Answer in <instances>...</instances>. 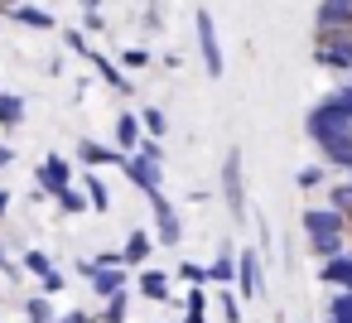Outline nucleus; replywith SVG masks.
Wrapping results in <instances>:
<instances>
[{
  "label": "nucleus",
  "instance_id": "16",
  "mask_svg": "<svg viewBox=\"0 0 352 323\" xmlns=\"http://www.w3.org/2000/svg\"><path fill=\"white\" fill-rule=\"evenodd\" d=\"M87 63L97 68V78H102L111 92L131 97V73H121V63H116V58H107V54H97V49H92V54H87Z\"/></svg>",
  "mask_w": 352,
  "mask_h": 323
},
{
  "label": "nucleus",
  "instance_id": "18",
  "mask_svg": "<svg viewBox=\"0 0 352 323\" xmlns=\"http://www.w3.org/2000/svg\"><path fill=\"white\" fill-rule=\"evenodd\" d=\"M333 179H338V174H333L328 164H318V159H314V164H304V169L294 174V188H299V193H309V198H323V188H328Z\"/></svg>",
  "mask_w": 352,
  "mask_h": 323
},
{
  "label": "nucleus",
  "instance_id": "23",
  "mask_svg": "<svg viewBox=\"0 0 352 323\" xmlns=\"http://www.w3.org/2000/svg\"><path fill=\"white\" fill-rule=\"evenodd\" d=\"M131 304H135V289H126V294H116V299H107L92 318L97 323H131Z\"/></svg>",
  "mask_w": 352,
  "mask_h": 323
},
{
  "label": "nucleus",
  "instance_id": "7",
  "mask_svg": "<svg viewBox=\"0 0 352 323\" xmlns=\"http://www.w3.org/2000/svg\"><path fill=\"white\" fill-rule=\"evenodd\" d=\"M121 174L131 179V188H140L145 198H155V193H164V164L160 159H150V155H126L121 159Z\"/></svg>",
  "mask_w": 352,
  "mask_h": 323
},
{
  "label": "nucleus",
  "instance_id": "6",
  "mask_svg": "<svg viewBox=\"0 0 352 323\" xmlns=\"http://www.w3.org/2000/svg\"><path fill=\"white\" fill-rule=\"evenodd\" d=\"M193 34H198V54H203L208 78H222V73H227V58H222V39H217V20H212L208 10L193 15Z\"/></svg>",
  "mask_w": 352,
  "mask_h": 323
},
{
  "label": "nucleus",
  "instance_id": "24",
  "mask_svg": "<svg viewBox=\"0 0 352 323\" xmlns=\"http://www.w3.org/2000/svg\"><path fill=\"white\" fill-rule=\"evenodd\" d=\"M20 126H25V97L0 92V131H20Z\"/></svg>",
  "mask_w": 352,
  "mask_h": 323
},
{
  "label": "nucleus",
  "instance_id": "30",
  "mask_svg": "<svg viewBox=\"0 0 352 323\" xmlns=\"http://www.w3.org/2000/svg\"><path fill=\"white\" fill-rule=\"evenodd\" d=\"M116 63H121V73H140V68H150L155 58H150V49H140V44H135V49H126Z\"/></svg>",
  "mask_w": 352,
  "mask_h": 323
},
{
  "label": "nucleus",
  "instance_id": "22",
  "mask_svg": "<svg viewBox=\"0 0 352 323\" xmlns=\"http://www.w3.org/2000/svg\"><path fill=\"white\" fill-rule=\"evenodd\" d=\"M20 309H25V323H54V318H58L54 299H49V294H39V289H34V294H25V299H20Z\"/></svg>",
  "mask_w": 352,
  "mask_h": 323
},
{
  "label": "nucleus",
  "instance_id": "36",
  "mask_svg": "<svg viewBox=\"0 0 352 323\" xmlns=\"http://www.w3.org/2000/svg\"><path fill=\"white\" fill-rule=\"evenodd\" d=\"M15 164V145H0V169H10Z\"/></svg>",
  "mask_w": 352,
  "mask_h": 323
},
{
  "label": "nucleus",
  "instance_id": "29",
  "mask_svg": "<svg viewBox=\"0 0 352 323\" xmlns=\"http://www.w3.org/2000/svg\"><path fill=\"white\" fill-rule=\"evenodd\" d=\"M140 126H145L150 140H164V135H169V116H164L160 107H145V111H140Z\"/></svg>",
  "mask_w": 352,
  "mask_h": 323
},
{
  "label": "nucleus",
  "instance_id": "33",
  "mask_svg": "<svg viewBox=\"0 0 352 323\" xmlns=\"http://www.w3.org/2000/svg\"><path fill=\"white\" fill-rule=\"evenodd\" d=\"M107 25H111V20H107L102 10H87V15H82V34H102Z\"/></svg>",
  "mask_w": 352,
  "mask_h": 323
},
{
  "label": "nucleus",
  "instance_id": "40",
  "mask_svg": "<svg viewBox=\"0 0 352 323\" xmlns=\"http://www.w3.org/2000/svg\"><path fill=\"white\" fill-rule=\"evenodd\" d=\"M164 323H179V318H164Z\"/></svg>",
  "mask_w": 352,
  "mask_h": 323
},
{
  "label": "nucleus",
  "instance_id": "25",
  "mask_svg": "<svg viewBox=\"0 0 352 323\" xmlns=\"http://www.w3.org/2000/svg\"><path fill=\"white\" fill-rule=\"evenodd\" d=\"M20 270H25L30 280H44V275H49V270H58V265H54V256H49V251L25 246V251H20Z\"/></svg>",
  "mask_w": 352,
  "mask_h": 323
},
{
  "label": "nucleus",
  "instance_id": "3",
  "mask_svg": "<svg viewBox=\"0 0 352 323\" xmlns=\"http://www.w3.org/2000/svg\"><path fill=\"white\" fill-rule=\"evenodd\" d=\"M150 236L160 251H179L184 246V212L174 208L169 193H155L150 198Z\"/></svg>",
  "mask_w": 352,
  "mask_h": 323
},
{
  "label": "nucleus",
  "instance_id": "39",
  "mask_svg": "<svg viewBox=\"0 0 352 323\" xmlns=\"http://www.w3.org/2000/svg\"><path fill=\"white\" fill-rule=\"evenodd\" d=\"M15 5H20V0H0V10H15Z\"/></svg>",
  "mask_w": 352,
  "mask_h": 323
},
{
  "label": "nucleus",
  "instance_id": "8",
  "mask_svg": "<svg viewBox=\"0 0 352 323\" xmlns=\"http://www.w3.org/2000/svg\"><path fill=\"white\" fill-rule=\"evenodd\" d=\"M73 183H78L73 159H63V155H44V159H39V169H34V188H39L44 198H54V193H63V188H73Z\"/></svg>",
  "mask_w": 352,
  "mask_h": 323
},
{
  "label": "nucleus",
  "instance_id": "20",
  "mask_svg": "<svg viewBox=\"0 0 352 323\" xmlns=\"http://www.w3.org/2000/svg\"><path fill=\"white\" fill-rule=\"evenodd\" d=\"M10 20H15V25H25V30H39V34H49V30H58V20H54L49 10H39V5H30V0H20V5L10 10Z\"/></svg>",
  "mask_w": 352,
  "mask_h": 323
},
{
  "label": "nucleus",
  "instance_id": "14",
  "mask_svg": "<svg viewBox=\"0 0 352 323\" xmlns=\"http://www.w3.org/2000/svg\"><path fill=\"white\" fill-rule=\"evenodd\" d=\"M87 289H92V299H97V304H107V299H116V294H126V289H131V270H126V265H111V270H92Z\"/></svg>",
  "mask_w": 352,
  "mask_h": 323
},
{
  "label": "nucleus",
  "instance_id": "19",
  "mask_svg": "<svg viewBox=\"0 0 352 323\" xmlns=\"http://www.w3.org/2000/svg\"><path fill=\"white\" fill-rule=\"evenodd\" d=\"M208 280H212V289H222V285L236 280V246H232V241H222L217 256L208 260Z\"/></svg>",
  "mask_w": 352,
  "mask_h": 323
},
{
  "label": "nucleus",
  "instance_id": "9",
  "mask_svg": "<svg viewBox=\"0 0 352 323\" xmlns=\"http://www.w3.org/2000/svg\"><path fill=\"white\" fill-rule=\"evenodd\" d=\"M314 63L328 68V73H338V78H347V73H352V34H328V39H318V44H314Z\"/></svg>",
  "mask_w": 352,
  "mask_h": 323
},
{
  "label": "nucleus",
  "instance_id": "26",
  "mask_svg": "<svg viewBox=\"0 0 352 323\" xmlns=\"http://www.w3.org/2000/svg\"><path fill=\"white\" fill-rule=\"evenodd\" d=\"M323 203H328V208H338V212L352 222V179H342V174H338V179L323 188Z\"/></svg>",
  "mask_w": 352,
  "mask_h": 323
},
{
  "label": "nucleus",
  "instance_id": "41",
  "mask_svg": "<svg viewBox=\"0 0 352 323\" xmlns=\"http://www.w3.org/2000/svg\"><path fill=\"white\" fill-rule=\"evenodd\" d=\"M342 179H352V169H347V174H342Z\"/></svg>",
  "mask_w": 352,
  "mask_h": 323
},
{
  "label": "nucleus",
  "instance_id": "34",
  "mask_svg": "<svg viewBox=\"0 0 352 323\" xmlns=\"http://www.w3.org/2000/svg\"><path fill=\"white\" fill-rule=\"evenodd\" d=\"M92 265H97V270H111V265H121V251H116V246H107V251H97V256H92Z\"/></svg>",
  "mask_w": 352,
  "mask_h": 323
},
{
  "label": "nucleus",
  "instance_id": "13",
  "mask_svg": "<svg viewBox=\"0 0 352 323\" xmlns=\"http://www.w3.org/2000/svg\"><path fill=\"white\" fill-rule=\"evenodd\" d=\"M155 251H160V246H155L150 227H135V232L121 241V265H126V270H140V265H150V260H155Z\"/></svg>",
  "mask_w": 352,
  "mask_h": 323
},
{
  "label": "nucleus",
  "instance_id": "37",
  "mask_svg": "<svg viewBox=\"0 0 352 323\" xmlns=\"http://www.w3.org/2000/svg\"><path fill=\"white\" fill-rule=\"evenodd\" d=\"M10 203H15V198H10V188H0V222H6V212H10Z\"/></svg>",
  "mask_w": 352,
  "mask_h": 323
},
{
  "label": "nucleus",
  "instance_id": "12",
  "mask_svg": "<svg viewBox=\"0 0 352 323\" xmlns=\"http://www.w3.org/2000/svg\"><path fill=\"white\" fill-rule=\"evenodd\" d=\"M121 150L116 145H102V140H92V135H82L78 140V164L82 169H121Z\"/></svg>",
  "mask_w": 352,
  "mask_h": 323
},
{
  "label": "nucleus",
  "instance_id": "1",
  "mask_svg": "<svg viewBox=\"0 0 352 323\" xmlns=\"http://www.w3.org/2000/svg\"><path fill=\"white\" fill-rule=\"evenodd\" d=\"M299 236H304V251L314 260H328V256H338V251L352 246V222L338 208H328L323 198H309L299 208Z\"/></svg>",
  "mask_w": 352,
  "mask_h": 323
},
{
  "label": "nucleus",
  "instance_id": "2",
  "mask_svg": "<svg viewBox=\"0 0 352 323\" xmlns=\"http://www.w3.org/2000/svg\"><path fill=\"white\" fill-rule=\"evenodd\" d=\"M217 188H222V203H227L232 222L246 227V222H251V203H246V159H241V150H227V155H222Z\"/></svg>",
  "mask_w": 352,
  "mask_h": 323
},
{
  "label": "nucleus",
  "instance_id": "31",
  "mask_svg": "<svg viewBox=\"0 0 352 323\" xmlns=\"http://www.w3.org/2000/svg\"><path fill=\"white\" fill-rule=\"evenodd\" d=\"M34 289H39V294H49V299H58V294L68 289V275H63V270H49L44 280H34Z\"/></svg>",
  "mask_w": 352,
  "mask_h": 323
},
{
  "label": "nucleus",
  "instance_id": "38",
  "mask_svg": "<svg viewBox=\"0 0 352 323\" xmlns=\"http://www.w3.org/2000/svg\"><path fill=\"white\" fill-rule=\"evenodd\" d=\"M82 10H102V0H82Z\"/></svg>",
  "mask_w": 352,
  "mask_h": 323
},
{
  "label": "nucleus",
  "instance_id": "27",
  "mask_svg": "<svg viewBox=\"0 0 352 323\" xmlns=\"http://www.w3.org/2000/svg\"><path fill=\"white\" fill-rule=\"evenodd\" d=\"M54 208L63 212V217H82V212H92L87 208V193L73 183V188H63V193H54Z\"/></svg>",
  "mask_w": 352,
  "mask_h": 323
},
{
  "label": "nucleus",
  "instance_id": "32",
  "mask_svg": "<svg viewBox=\"0 0 352 323\" xmlns=\"http://www.w3.org/2000/svg\"><path fill=\"white\" fill-rule=\"evenodd\" d=\"M63 44H68L78 58H87V54H92V44H87V34H82V30H63Z\"/></svg>",
  "mask_w": 352,
  "mask_h": 323
},
{
  "label": "nucleus",
  "instance_id": "4",
  "mask_svg": "<svg viewBox=\"0 0 352 323\" xmlns=\"http://www.w3.org/2000/svg\"><path fill=\"white\" fill-rule=\"evenodd\" d=\"M232 289L251 304V299H265V251L256 246V241H246V246H236V280H232Z\"/></svg>",
  "mask_w": 352,
  "mask_h": 323
},
{
  "label": "nucleus",
  "instance_id": "5",
  "mask_svg": "<svg viewBox=\"0 0 352 323\" xmlns=\"http://www.w3.org/2000/svg\"><path fill=\"white\" fill-rule=\"evenodd\" d=\"M131 289L145 299V304H179V285H174V275L169 270H160V265H140V270H131Z\"/></svg>",
  "mask_w": 352,
  "mask_h": 323
},
{
  "label": "nucleus",
  "instance_id": "11",
  "mask_svg": "<svg viewBox=\"0 0 352 323\" xmlns=\"http://www.w3.org/2000/svg\"><path fill=\"white\" fill-rule=\"evenodd\" d=\"M314 34H318V39H328V34H352V5H342V0H318Z\"/></svg>",
  "mask_w": 352,
  "mask_h": 323
},
{
  "label": "nucleus",
  "instance_id": "10",
  "mask_svg": "<svg viewBox=\"0 0 352 323\" xmlns=\"http://www.w3.org/2000/svg\"><path fill=\"white\" fill-rule=\"evenodd\" d=\"M314 280L323 289H352V246L328 256V260H314Z\"/></svg>",
  "mask_w": 352,
  "mask_h": 323
},
{
  "label": "nucleus",
  "instance_id": "28",
  "mask_svg": "<svg viewBox=\"0 0 352 323\" xmlns=\"http://www.w3.org/2000/svg\"><path fill=\"white\" fill-rule=\"evenodd\" d=\"M169 275H174V285H184V289H193V285H212V280H208V265H203V260H179V265H174Z\"/></svg>",
  "mask_w": 352,
  "mask_h": 323
},
{
  "label": "nucleus",
  "instance_id": "35",
  "mask_svg": "<svg viewBox=\"0 0 352 323\" xmlns=\"http://www.w3.org/2000/svg\"><path fill=\"white\" fill-rule=\"evenodd\" d=\"M54 323H97V318H92V309H63Z\"/></svg>",
  "mask_w": 352,
  "mask_h": 323
},
{
  "label": "nucleus",
  "instance_id": "42",
  "mask_svg": "<svg viewBox=\"0 0 352 323\" xmlns=\"http://www.w3.org/2000/svg\"><path fill=\"white\" fill-rule=\"evenodd\" d=\"M342 5H352V0H342Z\"/></svg>",
  "mask_w": 352,
  "mask_h": 323
},
{
  "label": "nucleus",
  "instance_id": "21",
  "mask_svg": "<svg viewBox=\"0 0 352 323\" xmlns=\"http://www.w3.org/2000/svg\"><path fill=\"white\" fill-rule=\"evenodd\" d=\"M212 309L222 313V323H246V309H241V294H236L232 285H222V289H212Z\"/></svg>",
  "mask_w": 352,
  "mask_h": 323
},
{
  "label": "nucleus",
  "instance_id": "15",
  "mask_svg": "<svg viewBox=\"0 0 352 323\" xmlns=\"http://www.w3.org/2000/svg\"><path fill=\"white\" fill-rule=\"evenodd\" d=\"M140 140H145L140 111H121V116H116V135H111V145H116L121 155H135V150H140Z\"/></svg>",
  "mask_w": 352,
  "mask_h": 323
},
{
  "label": "nucleus",
  "instance_id": "17",
  "mask_svg": "<svg viewBox=\"0 0 352 323\" xmlns=\"http://www.w3.org/2000/svg\"><path fill=\"white\" fill-rule=\"evenodd\" d=\"M78 188L87 193V208H92V212H111V188H107L102 169H82V174H78Z\"/></svg>",
  "mask_w": 352,
  "mask_h": 323
}]
</instances>
